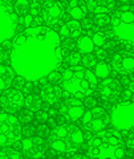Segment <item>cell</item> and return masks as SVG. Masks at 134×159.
<instances>
[{
  "label": "cell",
  "instance_id": "cell-1",
  "mask_svg": "<svg viewBox=\"0 0 134 159\" xmlns=\"http://www.w3.org/2000/svg\"><path fill=\"white\" fill-rule=\"evenodd\" d=\"M9 60L19 77L32 82L41 81L60 66L62 60L61 39L51 28H28L15 40Z\"/></svg>",
  "mask_w": 134,
  "mask_h": 159
},
{
  "label": "cell",
  "instance_id": "cell-2",
  "mask_svg": "<svg viewBox=\"0 0 134 159\" xmlns=\"http://www.w3.org/2000/svg\"><path fill=\"white\" fill-rule=\"evenodd\" d=\"M98 85V80L92 70L81 66H72L62 74V89L76 98L88 97Z\"/></svg>",
  "mask_w": 134,
  "mask_h": 159
},
{
  "label": "cell",
  "instance_id": "cell-3",
  "mask_svg": "<svg viewBox=\"0 0 134 159\" xmlns=\"http://www.w3.org/2000/svg\"><path fill=\"white\" fill-rule=\"evenodd\" d=\"M21 138L20 122L8 113H0V146L8 147L17 143Z\"/></svg>",
  "mask_w": 134,
  "mask_h": 159
},
{
  "label": "cell",
  "instance_id": "cell-4",
  "mask_svg": "<svg viewBox=\"0 0 134 159\" xmlns=\"http://www.w3.org/2000/svg\"><path fill=\"white\" fill-rule=\"evenodd\" d=\"M112 125L122 131H129L134 129V102L125 101L118 103L110 113Z\"/></svg>",
  "mask_w": 134,
  "mask_h": 159
},
{
  "label": "cell",
  "instance_id": "cell-5",
  "mask_svg": "<svg viewBox=\"0 0 134 159\" xmlns=\"http://www.w3.org/2000/svg\"><path fill=\"white\" fill-rule=\"evenodd\" d=\"M17 16L13 9L4 2L0 0V44L9 41L16 33Z\"/></svg>",
  "mask_w": 134,
  "mask_h": 159
},
{
  "label": "cell",
  "instance_id": "cell-6",
  "mask_svg": "<svg viewBox=\"0 0 134 159\" xmlns=\"http://www.w3.org/2000/svg\"><path fill=\"white\" fill-rule=\"evenodd\" d=\"M123 148L117 143H110V142H105L102 141L100 145L94 146V147H88V155L93 157V158H98V159H106V158H122L123 157Z\"/></svg>",
  "mask_w": 134,
  "mask_h": 159
},
{
  "label": "cell",
  "instance_id": "cell-7",
  "mask_svg": "<svg viewBox=\"0 0 134 159\" xmlns=\"http://www.w3.org/2000/svg\"><path fill=\"white\" fill-rule=\"evenodd\" d=\"M112 27L116 37L125 45L134 49V21L123 23L118 17H113Z\"/></svg>",
  "mask_w": 134,
  "mask_h": 159
},
{
  "label": "cell",
  "instance_id": "cell-8",
  "mask_svg": "<svg viewBox=\"0 0 134 159\" xmlns=\"http://www.w3.org/2000/svg\"><path fill=\"white\" fill-rule=\"evenodd\" d=\"M60 111L71 121H77L80 119L84 114V109L81 107L80 99L73 97L72 99H68L67 103H64L62 107L60 109Z\"/></svg>",
  "mask_w": 134,
  "mask_h": 159
},
{
  "label": "cell",
  "instance_id": "cell-9",
  "mask_svg": "<svg viewBox=\"0 0 134 159\" xmlns=\"http://www.w3.org/2000/svg\"><path fill=\"white\" fill-rule=\"evenodd\" d=\"M113 69L120 73H130L134 70V57L130 54L117 53L112 58Z\"/></svg>",
  "mask_w": 134,
  "mask_h": 159
},
{
  "label": "cell",
  "instance_id": "cell-10",
  "mask_svg": "<svg viewBox=\"0 0 134 159\" xmlns=\"http://www.w3.org/2000/svg\"><path fill=\"white\" fill-rule=\"evenodd\" d=\"M24 98L23 93L16 90V89H12V90L6 92V94L3 96V103L4 106L8 109H12V110H17L24 105Z\"/></svg>",
  "mask_w": 134,
  "mask_h": 159
},
{
  "label": "cell",
  "instance_id": "cell-11",
  "mask_svg": "<svg viewBox=\"0 0 134 159\" xmlns=\"http://www.w3.org/2000/svg\"><path fill=\"white\" fill-rule=\"evenodd\" d=\"M61 34L68 39L78 37L81 34V24L78 23L77 20H73V19L71 21H67L65 24H62V27H61Z\"/></svg>",
  "mask_w": 134,
  "mask_h": 159
},
{
  "label": "cell",
  "instance_id": "cell-12",
  "mask_svg": "<svg viewBox=\"0 0 134 159\" xmlns=\"http://www.w3.org/2000/svg\"><path fill=\"white\" fill-rule=\"evenodd\" d=\"M61 97V89L56 86V85H49V86H45L41 92V98L43 101H45L49 105H53L56 103L58 99Z\"/></svg>",
  "mask_w": 134,
  "mask_h": 159
},
{
  "label": "cell",
  "instance_id": "cell-13",
  "mask_svg": "<svg viewBox=\"0 0 134 159\" xmlns=\"http://www.w3.org/2000/svg\"><path fill=\"white\" fill-rule=\"evenodd\" d=\"M61 15H62L61 6L57 3H52V4H49V6L45 8V11H44V19L49 23L57 21V20L61 17Z\"/></svg>",
  "mask_w": 134,
  "mask_h": 159
},
{
  "label": "cell",
  "instance_id": "cell-14",
  "mask_svg": "<svg viewBox=\"0 0 134 159\" xmlns=\"http://www.w3.org/2000/svg\"><path fill=\"white\" fill-rule=\"evenodd\" d=\"M77 48H78V51H80L81 53H90V52H93L94 45H93L92 39L89 36L80 37L78 39V41H77Z\"/></svg>",
  "mask_w": 134,
  "mask_h": 159
},
{
  "label": "cell",
  "instance_id": "cell-15",
  "mask_svg": "<svg viewBox=\"0 0 134 159\" xmlns=\"http://www.w3.org/2000/svg\"><path fill=\"white\" fill-rule=\"evenodd\" d=\"M94 74L97 78H105L109 77L110 74V68L105 61H100L97 64H94Z\"/></svg>",
  "mask_w": 134,
  "mask_h": 159
},
{
  "label": "cell",
  "instance_id": "cell-16",
  "mask_svg": "<svg viewBox=\"0 0 134 159\" xmlns=\"http://www.w3.org/2000/svg\"><path fill=\"white\" fill-rule=\"evenodd\" d=\"M24 105L28 107V110H37L40 107V97L36 96V94H31L25 98Z\"/></svg>",
  "mask_w": 134,
  "mask_h": 159
},
{
  "label": "cell",
  "instance_id": "cell-17",
  "mask_svg": "<svg viewBox=\"0 0 134 159\" xmlns=\"http://www.w3.org/2000/svg\"><path fill=\"white\" fill-rule=\"evenodd\" d=\"M68 138H69V142H71L72 145L77 146V147L84 142V134L80 130H73V131H71V133L68 134Z\"/></svg>",
  "mask_w": 134,
  "mask_h": 159
},
{
  "label": "cell",
  "instance_id": "cell-18",
  "mask_svg": "<svg viewBox=\"0 0 134 159\" xmlns=\"http://www.w3.org/2000/svg\"><path fill=\"white\" fill-rule=\"evenodd\" d=\"M68 143L65 139H60V138H52V148L56 152H65Z\"/></svg>",
  "mask_w": 134,
  "mask_h": 159
},
{
  "label": "cell",
  "instance_id": "cell-19",
  "mask_svg": "<svg viewBox=\"0 0 134 159\" xmlns=\"http://www.w3.org/2000/svg\"><path fill=\"white\" fill-rule=\"evenodd\" d=\"M69 16H71L73 20H80L85 16V8L74 6L69 8Z\"/></svg>",
  "mask_w": 134,
  "mask_h": 159
},
{
  "label": "cell",
  "instance_id": "cell-20",
  "mask_svg": "<svg viewBox=\"0 0 134 159\" xmlns=\"http://www.w3.org/2000/svg\"><path fill=\"white\" fill-rule=\"evenodd\" d=\"M68 134H69V130L67 129V126H57L56 129L53 130V138H60V139H67L68 138Z\"/></svg>",
  "mask_w": 134,
  "mask_h": 159
},
{
  "label": "cell",
  "instance_id": "cell-21",
  "mask_svg": "<svg viewBox=\"0 0 134 159\" xmlns=\"http://www.w3.org/2000/svg\"><path fill=\"white\" fill-rule=\"evenodd\" d=\"M105 122L102 121L101 118H96V119H92L90 121V130L92 131H96V133H100L101 130L105 129Z\"/></svg>",
  "mask_w": 134,
  "mask_h": 159
},
{
  "label": "cell",
  "instance_id": "cell-22",
  "mask_svg": "<svg viewBox=\"0 0 134 159\" xmlns=\"http://www.w3.org/2000/svg\"><path fill=\"white\" fill-rule=\"evenodd\" d=\"M21 148L25 152H31L35 150V141L32 138H24L21 141Z\"/></svg>",
  "mask_w": 134,
  "mask_h": 159
},
{
  "label": "cell",
  "instance_id": "cell-23",
  "mask_svg": "<svg viewBox=\"0 0 134 159\" xmlns=\"http://www.w3.org/2000/svg\"><path fill=\"white\" fill-rule=\"evenodd\" d=\"M118 19H120L121 21H123V23H133L134 21V13L130 12V11H127V9H122V12L120 13Z\"/></svg>",
  "mask_w": 134,
  "mask_h": 159
},
{
  "label": "cell",
  "instance_id": "cell-24",
  "mask_svg": "<svg viewBox=\"0 0 134 159\" xmlns=\"http://www.w3.org/2000/svg\"><path fill=\"white\" fill-rule=\"evenodd\" d=\"M101 97L102 99H109V98H112L113 97V94H114V88H110V86H104L101 85Z\"/></svg>",
  "mask_w": 134,
  "mask_h": 159
},
{
  "label": "cell",
  "instance_id": "cell-25",
  "mask_svg": "<svg viewBox=\"0 0 134 159\" xmlns=\"http://www.w3.org/2000/svg\"><path fill=\"white\" fill-rule=\"evenodd\" d=\"M90 39H92L94 47H101V45H104V44H105V36H104V34H101V33H94Z\"/></svg>",
  "mask_w": 134,
  "mask_h": 159
},
{
  "label": "cell",
  "instance_id": "cell-26",
  "mask_svg": "<svg viewBox=\"0 0 134 159\" xmlns=\"http://www.w3.org/2000/svg\"><path fill=\"white\" fill-rule=\"evenodd\" d=\"M68 61H69V64H71L72 66H76L77 64H80V62H81V56H80L78 53H72L71 56H69Z\"/></svg>",
  "mask_w": 134,
  "mask_h": 159
},
{
  "label": "cell",
  "instance_id": "cell-27",
  "mask_svg": "<svg viewBox=\"0 0 134 159\" xmlns=\"http://www.w3.org/2000/svg\"><path fill=\"white\" fill-rule=\"evenodd\" d=\"M96 21H97L98 25H105V24L109 21V17L106 16V15H97Z\"/></svg>",
  "mask_w": 134,
  "mask_h": 159
},
{
  "label": "cell",
  "instance_id": "cell-28",
  "mask_svg": "<svg viewBox=\"0 0 134 159\" xmlns=\"http://www.w3.org/2000/svg\"><path fill=\"white\" fill-rule=\"evenodd\" d=\"M81 118H82L84 123H90V121L93 119V114H92V111H84Z\"/></svg>",
  "mask_w": 134,
  "mask_h": 159
},
{
  "label": "cell",
  "instance_id": "cell-29",
  "mask_svg": "<svg viewBox=\"0 0 134 159\" xmlns=\"http://www.w3.org/2000/svg\"><path fill=\"white\" fill-rule=\"evenodd\" d=\"M48 117H49V113L45 111V110H40L37 113V119L39 121H47Z\"/></svg>",
  "mask_w": 134,
  "mask_h": 159
},
{
  "label": "cell",
  "instance_id": "cell-30",
  "mask_svg": "<svg viewBox=\"0 0 134 159\" xmlns=\"http://www.w3.org/2000/svg\"><path fill=\"white\" fill-rule=\"evenodd\" d=\"M106 11H108L106 7H104V6H97L96 8L93 9V12L96 13V15H105Z\"/></svg>",
  "mask_w": 134,
  "mask_h": 159
},
{
  "label": "cell",
  "instance_id": "cell-31",
  "mask_svg": "<svg viewBox=\"0 0 134 159\" xmlns=\"http://www.w3.org/2000/svg\"><path fill=\"white\" fill-rule=\"evenodd\" d=\"M102 109L100 106H96V107H93V110H92V114H93V117H101L102 116Z\"/></svg>",
  "mask_w": 134,
  "mask_h": 159
},
{
  "label": "cell",
  "instance_id": "cell-32",
  "mask_svg": "<svg viewBox=\"0 0 134 159\" xmlns=\"http://www.w3.org/2000/svg\"><path fill=\"white\" fill-rule=\"evenodd\" d=\"M23 23H24V25H31V24L33 23V16L32 15H27L25 17H24V20H23Z\"/></svg>",
  "mask_w": 134,
  "mask_h": 159
},
{
  "label": "cell",
  "instance_id": "cell-33",
  "mask_svg": "<svg viewBox=\"0 0 134 159\" xmlns=\"http://www.w3.org/2000/svg\"><path fill=\"white\" fill-rule=\"evenodd\" d=\"M8 73H9V70H8V68H7V66L0 65V76L6 78V76H8Z\"/></svg>",
  "mask_w": 134,
  "mask_h": 159
},
{
  "label": "cell",
  "instance_id": "cell-34",
  "mask_svg": "<svg viewBox=\"0 0 134 159\" xmlns=\"http://www.w3.org/2000/svg\"><path fill=\"white\" fill-rule=\"evenodd\" d=\"M21 157V154L19 152V151H8V158H13V159H19Z\"/></svg>",
  "mask_w": 134,
  "mask_h": 159
},
{
  "label": "cell",
  "instance_id": "cell-35",
  "mask_svg": "<svg viewBox=\"0 0 134 159\" xmlns=\"http://www.w3.org/2000/svg\"><path fill=\"white\" fill-rule=\"evenodd\" d=\"M29 155H31L32 158H41V157H44V152L43 151H40V150H39V151H32V152H29Z\"/></svg>",
  "mask_w": 134,
  "mask_h": 159
},
{
  "label": "cell",
  "instance_id": "cell-36",
  "mask_svg": "<svg viewBox=\"0 0 134 159\" xmlns=\"http://www.w3.org/2000/svg\"><path fill=\"white\" fill-rule=\"evenodd\" d=\"M6 88H7V81H6V78L0 76V90H4Z\"/></svg>",
  "mask_w": 134,
  "mask_h": 159
},
{
  "label": "cell",
  "instance_id": "cell-37",
  "mask_svg": "<svg viewBox=\"0 0 134 159\" xmlns=\"http://www.w3.org/2000/svg\"><path fill=\"white\" fill-rule=\"evenodd\" d=\"M133 96H134V94H133V93H132L130 90H129V89H126V90L123 92V97H125L126 99H130V98H132Z\"/></svg>",
  "mask_w": 134,
  "mask_h": 159
},
{
  "label": "cell",
  "instance_id": "cell-38",
  "mask_svg": "<svg viewBox=\"0 0 134 159\" xmlns=\"http://www.w3.org/2000/svg\"><path fill=\"white\" fill-rule=\"evenodd\" d=\"M127 146H129V147H132V148H134V135H132L130 138H129V141H127Z\"/></svg>",
  "mask_w": 134,
  "mask_h": 159
},
{
  "label": "cell",
  "instance_id": "cell-39",
  "mask_svg": "<svg viewBox=\"0 0 134 159\" xmlns=\"http://www.w3.org/2000/svg\"><path fill=\"white\" fill-rule=\"evenodd\" d=\"M127 89H129V90H130V92L134 94V81H132L130 84H129V88H127Z\"/></svg>",
  "mask_w": 134,
  "mask_h": 159
},
{
  "label": "cell",
  "instance_id": "cell-40",
  "mask_svg": "<svg viewBox=\"0 0 134 159\" xmlns=\"http://www.w3.org/2000/svg\"><path fill=\"white\" fill-rule=\"evenodd\" d=\"M120 2H122V3H126V2H129V0H120Z\"/></svg>",
  "mask_w": 134,
  "mask_h": 159
},
{
  "label": "cell",
  "instance_id": "cell-41",
  "mask_svg": "<svg viewBox=\"0 0 134 159\" xmlns=\"http://www.w3.org/2000/svg\"><path fill=\"white\" fill-rule=\"evenodd\" d=\"M100 2H108V0H100Z\"/></svg>",
  "mask_w": 134,
  "mask_h": 159
}]
</instances>
